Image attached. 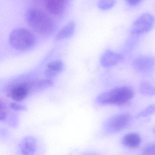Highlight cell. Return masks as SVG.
I'll list each match as a JSON object with an SVG mask.
<instances>
[{
  "mask_svg": "<svg viewBox=\"0 0 155 155\" xmlns=\"http://www.w3.org/2000/svg\"><path fill=\"white\" fill-rule=\"evenodd\" d=\"M122 59L123 57L121 54L111 50H107L101 57V65L103 68H111L118 64Z\"/></svg>",
  "mask_w": 155,
  "mask_h": 155,
  "instance_id": "cell-8",
  "label": "cell"
},
{
  "mask_svg": "<svg viewBox=\"0 0 155 155\" xmlns=\"http://www.w3.org/2000/svg\"><path fill=\"white\" fill-rule=\"evenodd\" d=\"M134 69L140 74H147L155 67V59L152 56L144 55L136 58L132 62Z\"/></svg>",
  "mask_w": 155,
  "mask_h": 155,
  "instance_id": "cell-7",
  "label": "cell"
},
{
  "mask_svg": "<svg viewBox=\"0 0 155 155\" xmlns=\"http://www.w3.org/2000/svg\"><path fill=\"white\" fill-rule=\"evenodd\" d=\"M141 143V138L138 133L130 132L124 136L122 138V143L128 147H137Z\"/></svg>",
  "mask_w": 155,
  "mask_h": 155,
  "instance_id": "cell-13",
  "label": "cell"
},
{
  "mask_svg": "<svg viewBox=\"0 0 155 155\" xmlns=\"http://www.w3.org/2000/svg\"><path fill=\"white\" fill-rule=\"evenodd\" d=\"M155 112V105H150L148 106L146 108L141 110L137 115V117H147L150 115H152Z\"/></svg>",
  "mask_w": 155,
  "mask_h": 155,
  "instance_id": "cell-16",
  "label": "cell"
},
{
  "mask_svg": "<svg viewBox=\"0 0 155 155\" xmlns=\"http://www.w3.org/2000/svg\"><path fill=\"white\" fill-rule=\"evenodd\" d=\"M69 0H44L45 6L49 12L54 16L62 15Z\"/></svg>",
  "mask_w": 155,
  "mask_h": 155,
  "instance_id": "cell-9",
  "label": "cell"
},
{
  "mask_svg": "<svg viewBox=\"0 0 155 155\" xmlns=\"http://www.w3.org/2000/svg\"><path fill=\"white\" fill-rule=\"evenodd\" d=\"M154 133H155V128H154Z\"/></svg>",
  "mask_w": 155,
  "mask_h": 155,
  "instance_id": "cell-21",
  "label": "cell"
},
{
  "mask_svg": "<svg viewBox=\"0 0 155 155\" xmlns=\"http://www.w3.org/2000/svg\"><path fill=\"white\" fill-rule=\"evenodd\" d=\"M37 141L36 138L31 136L23 138L19 143V149L23 155H32L36 151Z\"/></svg>",
  "mask_w": 155,
  "mask_h": 155,
  "instance_id": "cell-10",
  "label": "cell"
},
{
  "mask_svg": "<svg viewBox=\"0 0 155 155\" xmlns=\"http://www.w3.org/2000/svg\"><path fill=\"white\" fill-rule=\"evenodd\" d=\"M35 81L29 82L20 80L8 86L7 93L13 100L19 102L27 98L32 91L35 90Z\"/></svg>",
  "mask_w": 155,
  "mask_h": 155,
  "instance_id": "cell-4",
  "label": "cell"
},
{
  "mask_svg": "<svg viewBox=\"0 0 155 155\" xmlns=\"http://www.w3.org/2000/svg\"><path fill=\"white\" fill-rule=\"evenodd\" d=\"M64 68V64L61 61L58 60L51 61L48 64L45 70V77L52 79L63 71Z\"/></svg>",
  "mask_w": 155,
  "mask_h": 155,
  "instance_id": "cell-11",
  "label": "cell"
},
{
  "mask_svg": "<svg viewBox=\"0 0 155 155\" xmlns=\"http://www.w3.org/2000/svg\"><path fill=\"white\" fill-rule=\"evenodd\" d=\"M140 91L145 96L150 97L155 95V86H152L147 81H144L140 84Z\"/></svg>",
  "mask_w": 155,
  "mask_h": 155,
  "instance_id": "cell-14",
  "label": "cell"
},
{
  "mask_svg": "<svg viewBox=\"0 0 155 155\" xmlns=\"http://www.w3.org/2000/svg\"><path fill=\"white\" fill-rule=\"evenodd\" d=\"M131 119V116L128 113L116 114L106 120L104 123V130L110 133L119 132L128 126Z\"/></svg>",
  "mask_w": 155,
  "mask_h": 155,
  "instance_id": "cell-6",
  "label": "cell"
},
{
  "mask_svg": "<svg viewBox=\"0 0 155 155\" xmlns=\"http://www.w3.org/2000/svg\"><path fill=\"white\" fill-rule=\"evenodd\" d=\"M142 154L145 155H155V142L147 145L143 148Z\"/></svg>",
  "mask_w": 155,
  "mask_h": 155,
  "instance_id": "cell-17",
  "label": "cell"
},
{
  "mask_svg": "<svg viewBox=\"0 0 155 155\" xmlns=\"http://www.w3.org/2000/svg\"><path fill=\"white\" fill-rule=\"evenodd\" d=\"M116 2V0H99L98 7L101 10H108L115 6Z\"/></svg>",
  "mask_w": 155,
  "mask_h": 155,
  "instance_id": "cell-15",
  "label": "cell"
},
{
  "mask_svg": "<svg viewBox=\"0 0 155 155\" xmlns=\"http://www.w3.org/2000/svg\"><path fill=\"white\" fill-rule=\"evenodd\" d=\"M155 23V18L150 13H145L134 21L130 28L131 34L134 37L142 36L151 30Z\"/></svg>",
  "mask_w": 155,
  "mask_h": 155,
  "instance_id": "cell-5",
  "label": "cell"
},
{
  "mask_svg": "<svg viewBox=\"0 0 155 155\" xmlns=\"http://www.w3.org/2000/svg\"><path fill=\"white\" fill-rule=\"evenodd\" d=\"M134 94L132 89L123 86L101 93L97 96L96 101L97 103L101 105L121 106L131 100Z\"/></svg>",
  "mask_w": 155,
  "mask_h": 155,
  "instance_id": "cell-2",
  "label": "cell"
},
{
  "mask_svg": "<svg viewBox=\"0 0 155 155\" xmlns=\"http://www.w3.org/2000/svg\"><path fill=\"white\" fill-rule=\"evenodd\" d=\"M8 111L4 102L1 101V120H5L8 118Z\"/></svg>",
  "mask_w": 155,
  "mask_h": 155,
  "instance_id": "cell-18",
  "label": "cell"
},
{
  "mask_svg": "<svg viewBox=\"0 0 155 155\" xmlns=\"http://www.w3.org/2000/svg\"><path fill=\"white\" fill-rule=\"evenodd\" d=\"M10 45L18 51H27L35 47L37 43L36 36L30 31L23 28L13 29L8 38Z\"/></svg>",
  "mask_w": 155,
  "mask_h": 155,
  "instance_id": "cell-3",
  "label": "cell"
},
{
  "mask_svg": "<svg viewBox=\"0 0 155 155\" xmlns=\"http://www.w3.org/2000/svg\"><path fill=\"white\" fill-rule=\"evenodd\" d=\"M76 23L74 21H70L63 26L55 36L57 41H63L71 38L75 31Z\"/></svg>",
  "mask_w": 155,
  "mask_h": 155,
  "instance_id": "cell-12",
  "label": "cell"
},
{
  "mask_svg": "<svg viewBox=\"0 0 155 155\" xmlns=\"http://www.w3.org/2000/svg\"><path fill=\"white\" fill-rule=\"evenodd\" d=\"M129 5L131 6H136L138 5L142 1V0H125Z\"/></svg>",
  "mask_w": 155,
  "mask_h": 155,
  "instance_id": "cell-20",
  "label": "cell"
},
{
  "mask_svg": "<svg viewBox=\"0 0 155 155\" xmlns=\"http://www.w3.org/2000/svg\"><path fill=\"white\" fill-rule=\"evenodd\" d=\"M26 21L29 25L39 34L48 35L54 31L55 22L47 13L38 8H31L26 12Z\"/></svg>",
  "mask_w": 155,
  "mask_h": 155,
  "instance_id": "cell-1",
  "label": "cell"
},
{
  "mask_svg": "<svg viewBox=\"0 0 155 155\" xmlns=\"http://www.w3.org/2000/svg\"><path fill=\"white\" fill-rule=\"evenodd\" d=\"M10 107L12 109L16 111H21V110H26V107L23 105H20L17 102H12L10 104Z\"/></svg>",
  "mask_w": 155,
  "mask_h": 155,
  "instance_id": "cell-19",
  "label": "cell"
}]
</instances>
